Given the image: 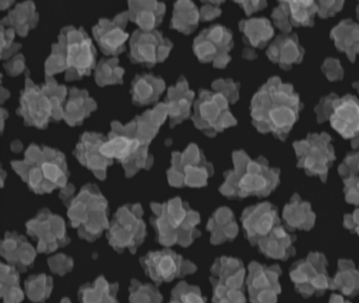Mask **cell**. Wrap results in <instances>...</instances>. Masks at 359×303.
Wrapping results in <instances>:
<instances>
[{
	"label": "cell",
	"instance_id": "1",
	"mask_svg": "<svg viewBox=\"0 0 359 303\" xmlns=\"http://www.w3.org/2000/svg\"><path fill=\"white\" fill-rule=\"evenodd\" d=\"M299 107V97L293 88L279 78H271L254 97L252 117L260 132H272L285 139L297 121Z\"/></svg>",
	"mask_w": 359,
	"mask_h": 303
},
{
	"label": "cell",
	"instance_id": "2",
	"mask_svg": "<svg viewBox=\"0 0 359 303\" xmlns=\"http://www.w3.org/2000/svg\"><path fill=\"white\" fill-rule=\"evenodd\" d=\"M235 166L224 184L226 195H268L278 183V172L269 168L264 160H251L241 152L235 154Z\"/></svg>",
	"mask_w": 359,
	"mask_h": 303
},
{
	"label": "cell",
	"instance_id": "3",
	"mask_svg": "<svg viewBox=\"0 0 359 303\" xmlns=\"http://www.w3.org/2000/svg\"><path fill=\"white\" fill-rule=\"evenodd\" d=\"M155 210L154 220L159 241L165 245L180 243L189 245L195 237V227L198 223V215L189 210L180 200L175 199L161 204Z\"/></svg>",
	"mask_w": 359,
	"mask_h": 303
},
{
	"label": "cell",
	"instance_id": "4",
	"mask_svg": "<svg viewBox=\"0 0 359 303\" xmlns=\"http://www.w3.org/2000/svg\"><path fill=\"white\" fill-rule=\"evenodd\" d=\"M73 225L81 237L94 240L108 225L107 203L100 193L83 191L73 202L69 212Z\"/></svg>",
	"mask_w": 359,
	"mask_h": 303
},
{
	"label": "cell",
	"instance_id": "5",
	"mask_svg": "<svg viewBox=\"0 0 359 303\" xmlns=\"http://www.w3.org/2000/svg\"><path fill=\"white\" fill-rule=\"evenodd\" d=\"M138 206H126L117 213L109 231V240L117 250L134 252L144 238V224Z\"/></svg>",
	"mask_w": 359,
	"mask_h": 303
},
{
	"label": "cell",
	"instance_id": "6",
	"mask_svg": "<svg viewBox=\"0 0 359 303\" xmlns=\"http://www.w3.org/2000/svg\"><path fill=\"white\" fill-rule=\"evenodd\" d=\"M327 134L310 135L306 140L295 142L298 166L306 168L310 174L327 176V168L335 159L334 149Z\"/></svg>",
	"mask_w": 359,
	"mask_h": 303
},
{
	"label": "cell",
	"instance_id": "7",
	"mask_svg": "<svg viewBox=\"0 0 359 303\" xmlns=\"http://www.w3.org/2000/svg\"><path fill=\"white\" fill-rule=\"evenodd\" d=\"M31 166L26 170V180L39 193L52 191L66 182L65 162L56 154H43V159L35 160Z\"/></svg>",
	"mask_w": 359,
	"mask_h": 303
},
{
	"label": "cell",
	"instance_id": "8",
	"mask_svg": "<svg viewBox=\"0 0 359 303\" xmlns=\"http://www.w3.org/2000/svg\"><path fill=\"white\" fill-rule=\"evenodd\" d=\"M147 274L156 282H168L194 273L195 265L170 250L150 252L142 259Z\"/></svg>",
	"mask_w": 359,
	"mask_h": 303
},
{
	"label": "cell",
	"instance_id": "9",
	"mask_svg": "<svg viewBox=\"0 0 359 303\" xmlns=\"http://www.w3.org/2000/svg\"><path fill=\"white\" fill-rule=\"evenodd\" d=\"M212 282L214 285V302L243 303V296L237 292L241 282V269L238 263L222 258L213 267Z\"/></svg>",
	"mask_w": 359,
	"mask_h": 303
},
{
	"label": "cell",
	"instance_id": "10",
	"mask_svg": "<svg viewBox=\"0 0 359 303\" xmlns=\"http://www.w3.org/2000/svg\"><path fill=\"white\" fill-rule=\"evenodd\" d=\"M29 233L39 240V252H51L67 243L66 229L62 218L43 213L28 224Z\"/></svg>",
	"mask_w": 359,
	"mask_h": 303
},
{
	"label": "cell",
	"instance_id": "11",
	"mask_svg": "<svg viewBox=\"0 0 359 303\" xmlns=\"http://www.w3.org/2000/svg\"><path fill=\"white\" fill-rule=\"evenodd\" d=\"M332 126L344 138L352 139V147L359 143V101L355 97L336 98L330 116Z\"/></svg>",
	"mask_w": 359,
	"mask_h": 303
},
{
	"label": "cell",
	"instance_id": "12",
	"mask_svg": "<svg viewBox=\"0 0 359 303\" xmlns=\"http://www.w3.org/2000/svg\"><path fill=\"white\" fill-rule=\"evenodd\" d=\"M232 46L230 32L220 25L211 27L197 40V54L201 59H229L226 53Z\"/></svg>",
	"mask_w": 359,
	"mask_h": 303
},
{
	"label": "cell",
	"instance_id": "13",
	"mask_svg": "<svg viewBox=\"0 0 359 303\" xmlns=\"http://www.w3.org/2000/svg\"><path fill=\"white\" fill-rule=\"evenodd\" d=\"M197 111L198 118L203 120V123L215 126L217 130L235 123L234 119L229 113L228 103L224 95H211L210 98L201 101Z\"/></svg>",
	"mask_w": 359,
	"mask_h": 303
},
{
	"label": "cell",
	"instance_id": "14",
	"mask_svg": "<svg viewBox=\"0 0 359 303\" xmlns=\"http://www.w3.org/2000/svg\"><path fill=\"white\" fill-rule=\"evenodd\" d=\"M1 254L15 269H26L34 262V248L18 235H8L1 245Z\"/></svg>",
	"mask_w": 359,
	"mask_h": 303
},
{
	"label": "cell",
	"instance_id": "15",
	"mask_svg": "<svg viewBox=\"0 0 359 303\" xmlns=\"http://www.w3.org/2000/svg\"><path fill=\"white\" fill-rule=\"evenodd\" d=\"M276 212L270 204H262L248 210L243 217V225L248 235L251 238H262L268 236L276 222Z\"/></svg>",
	"mask_w": 359,
	"mask_h": 303
},
{
	"label": "cell",
	"instance_id": "16",
	"mask_svg": "<svg viewBox=\"0 0 359 303\" xmlns=\"http://www.w3.org/2000/svg\"><path fill=\"white\" fill-rule=\"evenodd\" d=\"M266 54L271 60L279 63L281 67L287 69L293 63L302 60L304 50L298 44L296 35H283L275 40Z\"/></svg>",
	"mask_w": 359,
	"mask_h": 303
},
{
	"label": "cell",
	"instance_id": "17",
	"mask_svg": "<svg viewBox=\"0 0 359 303\" xmlns=\"http://www.w3.org/2000/svg\"><path fill=\"white\" fill-rule=\"evenodd\" d=\"M332 37L335 40L336 46L354 61L355 56L359 53L358 25L350 20L344 21L332 31Z\"/></svg>",
	"mask_w": 359,
	"mask_h": 303
},
{
	"label": "cell",
	"instance_id": "18",
	"mask_svg": "<svg viewBox=\"0 0 359 303\" xmlns=\"http://www.w3.org/2000/svg\"><path fill=\"white\" fill-rule=\"evenodd\" d=\"M118 286L109 283L104 278H98L91 285L81 288L79 303H117Z\"/></svg>",
	"mask_w": 359,
	"mask_h": 303
},
{
	"label": "cell",
	"instance_id": "19",
	"mask_svg": "<svg viewBox=\"0 0 359 303\" xmlns=\"http://www.w3.org/2000/svg\"><path fill=\"white\" fill-rule=\"evenodd\" d=\"M92 48L91 44L88 39L76 35V41L74 43L69 44L68 61L69 65H73L79 73H86L92 63Z\"/></svg>",
	"mask_w": 359,
	"mask_h": 303
},
{
	"label": "cell",
	"instance_id": "20",
	"mask_svg": "<svg viewBox=\"0 0 359 303\" xmlns=\"http://www.w3.org/2000/svg\"><path fill=\"white\" fill-rule=\"evenodd\" d=\"M140 141L137 139H130L129 137L117 136L110 142L104 143L100 147V152L104 157H116L126 161L129 160L134 152L140 149Z\"/></svg>",
	"mask_w": 359,
	"mask_h": 303
},
{
	"label": "cell",
	"instance_id": "21",
	"mask_svg": "<svg viewBox=\"0 0 359 303\" xmlns=\"http://www.w3.org/2000/svg\"><path fill=\"white\" fill-rule=\"evenodd\" d=\"M248 41L254 46L262 48L272 38L274 29L266 19H251L241 25Z\"/></svg>",
	"mask_w": 359,
	"mask_h": 303
},
{
	"label": "cell",
	"instance_id": "22",
	"mask_svg": "<svg viewBox=\"0 0 359 303\" xmlns=\"http://www.w3.org/2000/svg\"><path fill=\"white\" fill-rule=\"evenodd\" d=\"M1 296L4 303H20L24 292L18 283V274L11 265H1Z\"/></svg>",
	"mask_w": 359,
	"mask_h": 303
},
{
	"label": "cell",
	"instance_id": "23",
	"mask_svg": "<svg viewBox=\"0 0 359 303\" xmlns=\"http://www.w3.org/2000/svg\"><path fill=\"white\" fill-rule=\"evenodd\" d=\"M291 23L295 25H312L315 13L318 11L316 2H287Z\"/></svg>",
	"mask_w": 359,
	"mask_h": 303
},
{
	"label": "cell",
	"instance_id": "24",
	"mask_svg": "<svg viewBox=\"0 0 359 303\" xmlns=\"http://www.w3.org/2000/svg\"><path fill=\"white\" fill-rule=\"evenodd\" d=\"M158 39L156 36L144 35L133 43V53L138 60L154 62L158 58Z\"/></svg>",
	"mask_w": 359,
	"mask_h": 303
},
{
	"label": "cell",
	"instance_id": "25",
	"mask_svg": "<svg viewBox=\"0 0 359 303\" xmlns=\"http://www.w3.org/2000/svg\"><path fill=\"white\" fill-rule=\"evenodd\" d=\"M51 290L52 280L46 275L33 276L26 282L27 295L32 301H45Z\"/></svg>",
	"mask_w": 359,
	"mask_h": 303
},
{
	"label": "cell",
	"instance_id": "26",
	"mask_svg": "<svg viewBox=\"0 0 359 303\" xmlns=\"http://www.w3.org/2000/svg\"><path fill=\"white\" fill-rule=\"evenodd\" d=\"M131 303H161L163 298L156 288L150 284H142L138 281L132 282L130 288Z\"/></svg>",
	"mask_w": 359,
	"mask_h": 303
},
{
	"label": "cell",
	"instance_id": "27",
	"mask_svg": "<svg viewBox=\"0 0 359 303\" xmlns=\"http://www.w3.org/2000/svg\"><path fill=\"white\" fill-rule=\"evenodd\" d=\"M170 303H205V301L198 288L184 282L173 290Z\"/></svg>",
	"mask_w": 359,
	"mask_h": 303
},
{
	"label": "cell",
	"instance_id": "28",
	"mask_svg": "<svg viewBox=\"0 0 359 303\" xmlns=\"http://www.w3.org/2000/svg\"><path fill=\"white\" fill-rule=\"evenodd\" d=\"M309 215H312L308 210L306 203H299V201L294 202L291 206H287L285 210V220L290 225L293 227H306L309 225Z\"/></svg>",
	"mask_w": 359,
	"mask_h": 303
},
{
	"label": "cell",
	"instance_id": "29",
	"mask_svg": "<svg viewBox=\"0 0 359 303\" xmlns=\"http://www.w3.org/2000/svg\"><path fill=\"white\" fill-rule=\"evenodd\" d=\"M102 34H100V44L109 52L117 50L125 41V33L119 27H113L110 25V27H102Z\"/></svg>",
	"mask_w": 359,
	"mask_h": 303
},
{
	"label": "cell",
	"instance_id": "30",
	"mask_svg": "<svg viewBox=\"0 0 359 303\" xmlns=\"http://www.w3.org/2000/svg\"><path fill=\"white\" fill-rule=\"evenodd\" d=\"M134 94L140 102H149L157 94L156 84L153 83L150 78H142L134 86Z\"/></svg>",
	"mask_w": 359,
	"mask_h": 303
},
{
	"label": "cell",
	"instance_id": "31",
	"mask_svg": "<svg viewBox=\"0 0 359 303\" xmlns=\"http://www.w3.org/2000/svg\"><path fill=\"white\" fill-rule=\"evenodd\" d=\"M273 19H274L275 25L283 29V32L287 33L291 29V21H290V12L287 2H283L275 8L273 12Z\"/></svg>",
	"mask_w": 359,
	"mask_h": 303
},
{
	"label": "cell",
	"instance_id": "32",
	"mask_svg": "<svg viewBox=\"0 0 359 303\" xmlns=\"http://www.w3.org/2000/svg\"><path fill=\"white\" fill-rule=\"evenodd\" d=\"M50 267L54 273L60 274V275H65L67 271H71L73 267L72 259L65 255H57L50 259Z\"/></svg>",
	"mask_w": 359,
	"mask_h": 303
},
{
	"label": "cell",
	"instance_id": "33",
	"mask_svg": "<svg viewBox=\"0 0 359 303\" xmlns=\"http://www.w3.org/2000/svg\"><path fill=\"white\" fill-rule=\"evenodd\" d=\"M336 98H337L336 96H330L321 101L320 105L316 109L317 114H318L319 122H323V120L327 119V118L330 119V116L333 112V103Z\"/></svg>",
	"mask_w": 359,
	"mask_h": 303
},
{
	"label": "cell",
	"instance_id": "34",
	"mask_svg": "<svg viewBox=\"0 0 359 303\" xmlns=\"http://www.w3.org/2000/svg\"><path fill=\"white\" fill-rule=\"evenodd\" d=\"M323 71L325 72L327 77L330 80L340 79V78H342V74H344L339 62L335 59H329V60L325 61V65H323Z\"/></svg>",
	"mask_w": 359,
	"mask_h": 303
},
{
	"label": "cell",
	"instance_id": "35",
	"mask_svg": "<svg viewBox=\"0 0 359 303\" xmlns=\"http://www.w3.org/2000/svg\"><path fill=\"white\" fill-rule=\"evenodd\" d=\"M319 15L321 17L330 16L340 10L344 2H317Z\"/></svg>",
	"mask_w": 359,
	"mask_h": 303
},
{
	"label": "cell",
	"instance_id": "36",
	"mask_svg": "<svg viewBox=\"0 0 359 303\" xmlns=\"http://www.w3.org/2000/svg\"><path fill=\"white\" fill-rule=\"evenodd\" d=\"M62 303H71V301L68 300V299H64Z\"/></svg>",
	"mask_w": 359,
	"mask_h": 303
},
{
	"label": "cell",
	"instance_id": "37",
	"mask_svg": "<svg viewBox=\"0 0 359 303\" xmlns=\"http://www.w3.org/2000/svg\"><path fill=\"white\" fill-rule=\"evenodd\" d=\"M355 86V88H357V90H359V82H358V83H355V86Z\"/></svg>",
	"mask_w": 359,
	"mask_h": 303
},
{
	"label": "cell",
	"instance_id": "38",
	"mask_svg": "<svg viewBox=\"0 0 359 303\" xmlns=\"http://www.w3.org/2000/svg\"><path fill=\"white\" fill-rule=\"evenodd\" d=\"M357 13H358V15H359V8H357Z\"/></svg>",
	"mask_w": 359,
	"mask_h": 303
}]
</instances>
